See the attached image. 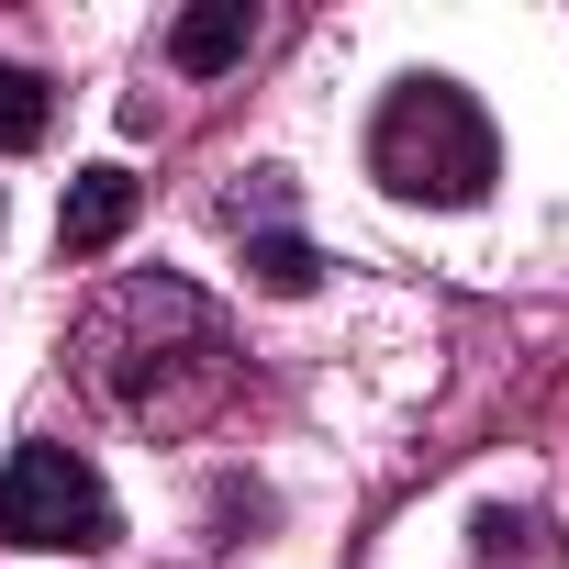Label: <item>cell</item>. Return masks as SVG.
<instances>
[{
  "instance_id": "6da1fadb",
  "label": "cell",
  "mask_w": 569,
  "mask_h": 569,
  "mask_svg": "<svg viewBox=\"0 0 569 569\" xmlns=\"http://www.w3.org/2000/svg\"><path fill=\"white\" fill-rule=\"evenodd\" d=\"M68 369H79V391L112 402L134 436H190V425H212V413L234 402V380H246L223 302L190 291V279H168V268L112 279V291L79 313V336H68Z\"/></svg>"
},
{
  "instance_id": "7a4b0ae2",
  "label": "cell",
  "mask_w": 569,
  "mask_h": 569,
  "mask_svg": "<svg viewBox=\"0 0 569 569\" xmlns=\"http://www.w3.org/2000/svg\"><path fill=\"white\" fill-rule=\"evenodd\" d=\"M369 179L391 190V201H425V212H458V201H480L491 179H502V134H491V112L458 90V79H402L391 101H380V123H369Z\"/></svg>"
},
{
  "instance_id": "3957f363",
  "label": "cell",
  "mask_w": 569,
  "mask_h": 569,
  "mask_svg": "<svg viewBox=\"0 0 569 569\" xmlns=\"http://www.w3.org/2000/svg\"><path fill=\"white\" fill-rule=\"evenodd\" d=\"M0 547H68V558H101V547H123V502H112V480H101L79 447L34 436V447L0 458Z\"/></svg>"
},
{
  "instance_id": "277c9868",
  "label": "cell",
  "mask_w": 569,
  "mask_h": 569,
  "mask_svg": "<svg viewBox=\"0 0 569 569\" xmlns=\"http://www.w3.org/2000/svg\"><path fill=\"white\" fill-rule=\"evenodd\" d=\"M223 234H246V279L279 291V302H302L313 279H325V257H313L302 223H291V179H279V168H246V179L223 190Z\"/></svg>"
},
{
  "instance_id": "5b68a950",
  "label": "cell",
  "mask_w": 569,
  "mask_h": 569,
  "mask_svg": "<svg viewBox=\"0 0 569 569\" xmlns=\"http://www.w3.org/2000/svg\"><path fill=\"white\" fill-rule=\"evenodd\" d=\"M134 201H146V179H134V168H112V157H101V168H79V179H68V201H57V246H68V257H101V246L134 223Z\"/></svg>"
},
{
  "instance_id": "8992f818",
  "label": "cell",
  "mask_w": 569,
  "mask_h": 569,
  "mask_svg": "<svg viewBox=\"0 0 569 569\" xmlns=\"http://www.w3.org/2000/svg\"><path fill=\"white\" fill-rule=\"evenodd\" d=\"M246 46H257V12H246V0H201V12L168 23V68H179V79H212V68H234Z\"/></svg>"
},
{
  "instance_id": "52a82bcc",
  "label": "cell",
  "mask_w": 569,
  "mask_h": 569,
  "mask_svg": "<svg viewBox=\"0 0 569 569\" xmlns=\"http://www.w3.org/2000/svg\"><path fill=\"white\" fill-rule=\"evenodd\" d=\"M46 123H57V90H46L34 68H0V157L46 146Z\"/></svg>"
}]
</instances>
